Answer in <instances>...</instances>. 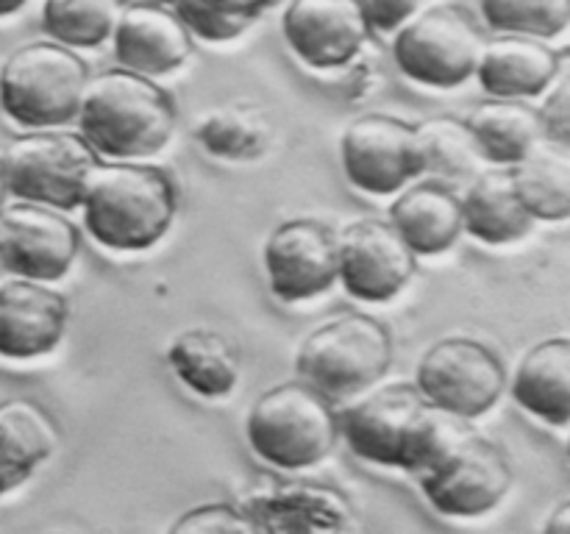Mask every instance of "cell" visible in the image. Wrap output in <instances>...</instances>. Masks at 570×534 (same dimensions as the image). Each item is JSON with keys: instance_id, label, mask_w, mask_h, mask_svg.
I'll use <instances>...</instances> for the list:
<instances>
[{"instance_id": "cell-24", "label": "cell", "mask_w": 570, "mask_h": 534, "mask_svg": "<svg viewBox=\"0 0 570 534\" xmlns=\"http://www.w3.org/2000/svg\"><path fill=\"white\" fill-rule=\"evenodd\" d=\"M178 382L200 398H226L239 384V356L215 328H187L167 348Z\"/></svg>"}, {"instance_id": "cell-31", "label": "cell", "mask_w": 570, "mask_h": 534, "mask_svg": "<svg viewBox=\"0 0 570 534\" xmlns=\"http://www.w3.org/2000/svg\"><path fill=\"white\" fill-rule=\"evenodd\" d=\"M170 9L176 11L178 20L187 26L193 37L206 39V42H228V39H237L248 28L245 22L217 14L200 0H170Z\"/></svg>"}, {"instance_id": "cell-25", "label": "cell", "mask_w": 570, "mask_h": 534, "mask_svg": "<svg viewBox=\"0 0 570 534\" xmlns=\"http://www.w3.org/2000/svg\"><path fill=\"white\" fill-rule=\"evenodd\" d=\"M465 122L476 139L479 150H482L484 161H493L501 167L518 165L546 137L538 109L515 98L484 100Z\"/></svg>"}, {"instance_id": "cell-9", "label": "cell", "mask_w": 570, "mask_h": 534, "mask_svg": "<svg viewBox=\"0 0 570 534\" xmlns=\"http://www.w3.org/2000/svg\"><path fill=\"white\" fill-rule=\"evenodd\" d=\"M415 387L438 409L471 421L493 409L507 387V367L473 337H445L417 362Z\"/></svg>"}, {"instance_id": "cell-6", "label": "cell", "mask_w": 570, "mask_h": 534, "mask_svg": "<svg viewBox=\"0 0 570 534\" xmlns=\"http://www.w3.org/2000/svg\"><path fill=\"white\" fill-rule=\"evenodd\" d=\"M393 365V337L371 315H340L301 343L295 370L326 398H351L373 387Z\"/></svg>"}, {"instance_id": "cell-40", "label": "cell", "mask_w": 570, "mask_h": 534, "mask_svg": "<svg viewBox=\"0 0 570 534\" xmlns=\"http://www.w3.org/2000/svg\"><path fill=\"white\" fill-rule=\"evenodd\" d=\"M6 493V490H3V482H0V495H3Z\"/></svg>"}, {"instance_id": "cell-21", "label": "cell", "mask_w": 570, "mask_h": 534, "mask_svg": "<svg viewBox=\"0 0 570 534\" xmlns=\"http://www.w3.org/2000/svg\"><path fill=\"white\" fill-rule=\"evenodd\" d=\"M460 206L465 231L484 245L518 243L534 226L510 170H479L468 181Z\"/></svg>"}, {"instance_id": "cell-38", "label": "cell", "mask_w": 570, "mask_h": 534, "mask_svg": "<svg viewBox=\"0 0 570 534\" xmlns=\"http://www.w3.org/2000/svg\"><path fill=\"white\" fill-rule=\"evenodd\" d=\"M6 195H9V189H6V181H3V170H0V206L6 204Z\"/></svg>"}, {"instance_id": "cell-3", "label": "cell", "mask_w": 570, "mask_h": 534, "mask_svg": "<svg viewBox=\"0 0 570 534\" xmlns=\"http://www.w3.org/2000/svg\"><path fill=\"white\" fill-rule=\"evenodd\" d=\"M176 184L161 167L111 161L89 176L81 195L83 228L106 250L139 254L170 231L176 220Z\"/></svg>"}, {"instance_id": "cell-35", "label": "cell", "mask_w": 570, "mask_h": 534, "mask_svg": "<svg viewBox=\"0 0 570 534\" xmlns=\"http://www.w3.org/2000/svg\"><path fill=\"white\" fill-rule=\"evenodd\" d=\"M200 3L209 6L212 11H217V14L232 17V20H239L245 22V26H250V22H254L262 11L271 9L276 0H200Z\"/></svg>"}, {"instance_id": "cell-14", "label": "cell", "mask_w": 570, "mask_h": 534, "mask_svg": "<svg viewBox=\"0 0 570 534\" xmlns=\"http://www.w3.org/2000/svg\"><path fill=\"white\" fill-rule=\"evenodd\" d=\"M271 293L282 304H301L328 293L337 281V234L312 217H293L265 243Z\"/></svg>"}, {"instance_id": "cell-15", "label": "cell", "mask_w": 570, "mask_h": 534, "mask_svg": "<svg viewBox=\"0 0 570 534\" xmlns=\"http://www.w3.org/2000/svg\"><path fill=\"white\" fill-rule=\"evenodd\" d=\"M282 33L306 67L337 70L365 48L371 26L360 0H289Z\"/></svg>"}, {"instance_id": "cell-33", "label": "cell", "mask_w": 570, "mask_h": 534, "mask_svg": "<svg viewBox=\"0 0 570 534\" xmlns=\"http://www.w3.org/2000/svg\"><path fill=\"white\" fill-rule=\"evenodd\" d=\"M551 92L546 98L543 109L538 111L540 122H543V134L554 142L568 145V134H570V83L568 78H554L551 83Z\"/></svg>"}, {"instance_id": "cell-30", "label": "cell", "mask_w": 570, "mask_h": 534, "mask_svg": "<svg viewBox=\"0 0 570 534\" xmlns=\"http://www.w3.org/2000/svg\"><path fill=\"white\" fill-rule=\"evenodd\" d=\"M493 31L521 37H560L570 22V0H479Z\"/></svg>"}, {"instance_id": "cell-7", "label": "cell", "mask_w": 570, "mask_h": 534, "mask_svg": "<svg viewBox=\"0 0 570 534\" xmlns=\"http://www.w3.org/2000/svg\"><path fill=\"white\" fill-rule=\"evenodd\" d=\"M95 167L98 154L89 148L87 139L59 128H31V134L11 139L0 159L9 195L59 211L81 206Z\"/></svg>"}, {"instance_id": "cell-16", "label": "cell", "mask_w": 570, "mask_h": 534, "mask_svg": "<svg viewBox=\"0 0 570 534\" xmlns=\"http://www.w3.org/2000/svg\"><path fill=\"white\" fill-rule=\"evenodd\" d=\"M111 39L117 65L148 78L167 76L193 56V33L165 3L122 6Z\"/></svg>"}, {"instance_id": "cell-5", "label": "cell", "mask_w": 570, "mask_h": 534, "mask_svg": "<svg viewBox=\"0 0 570 534\" xmlns=\"http://www.w3.org/2000/svg\"><path fill=\"white\" fill-rule=\"evenodd\" d=\"M87 61L56 39L17 48L0 67V106L22 128H59L76 120Z\"/></svg>"}, {"instance_id": "cell-28", "label": "cell", "mask_w": 570, "mask_h": 534, "mask_svg": "<svg viewBox=\"0 0 570 534\" xmlns=\"http://www.w3.org/2000/svg\"><path fill=\"white\" fill-rule=\"evenodd\" d=\"M195 139L206 154L228 161H254L271 145V126L262 109L254 106H226L200 117Z\"/></svg>"}, {"instance_id": "cell-37", "label": "cell", "mask_w": 570, "mask_h": 534, "mask_svg": "<svg viewBox=\"0 0 570 534\" xmlns=\"http://www.w3.org/2000/svg\"><path fill=\"white\" fill-rule=\"evenodd\" d=\"M26 6V0H0V17H9L14 11H20Z\"/></svg>"}, {"instance_id": "cell-20", "label": "cell", "mask_w": 570, "mask_h": 534, "mask_svg": "<svg viewBox=\"0 0 570 534\" xmlns=\"http://www.w3.org/2000/svg\"><path fill=\"white\" fill-rule=\"evenodd\" d=\"M390 222L417 256L445 254L465 234L460 195L440 181H417L390 206Z\"/></svg>"}, {"instance_id": "cell-22", "label": "cell", "mask_w": 570, "mask_h": 534, "mask_svg": "<svg viewBox=\"0 0 570 534\" xmlns=\"http://www.w3.org/2000/svg\"><path fill=\"white\" fill-rule=\"evenodd\" d=\"M512 398L549 426L570 421V339L551 337L523 354L512 376Z\"/></svg>"}, {"instance_id": "cell-12", "label": "cell", "mask_w": 570, "mask_h": 534, "mask_svg": "<svg viewBox=\"0 0 570 534\" xmlns=\"http://www.w3.org/2000/svg\"><path fill=\"white\" fill-rule=\"evenodd\" d=\"M417 273V254L390 220L362 217L337 237V281L365 304L395 298Z\"/></svg>"}, {"instance_id": "cell-19", "label": "cell", "mask_w": 570, "mask_h": 534, "mask_svg": "<svg viewBox=\"0 0 570 534\" xmlns=\"http://www.w3.org/2000/svg\"><path fill=\"white\" fill-rule=\"evenodd\" d=\"M562 70V56L534 37L499 33L484 39L476 72L479 87L490 98H534L554 83Z\"/></svg>"}, {"instance_id": "cell-32", "label": "cell", "mask_w": 570, "mask_h": 534, "mask_svg": "<svg viewBox=\"0 0 570 534\" xmlns=\"http://www.w3.org/2000/svg\"><path fill=\"white\" fill-rule=\"evenodd\" d=\"M173 532H256V526L243 506L204 504L184 512L173 523Z\"/></svg>"}, {"instance_id": "cell-13", "label": "cell", "mask_w": 570, "mask_h": 534, "mask_svg": "<svg viewBox=\"0 0 570 534\" xmlns=\"http://www.w3.org/2000/svg\"><path fill=\"white\" fill-rule=\"evenodd\" d=\"M78 248V228L53 206L22 200L0 209V270L45 284L59 281Z\"/></svg>"}, {"instance_id": "cell-27", "label": "cell", "mask_w": 570, "mask_h": 534, "mask_svg": "<svg viewBox=\"0 0 570 534\" xmlns=\"http://www.w3.org/2000/svg\"><path fill=\"white\" fill-rule=\"evenodd\" d=\"M512 181L534 220L560 222L570 215V159L562 148H534L512 165Z\"/></svg>"}, {"instance_id": "cell-8", "label": "cell", "mask_w": 570, "mask_h": 534, "mask_svg": "<svg viewBox=\"0 0 570 534\" xmlns=\"http://www.w3.org/2000/svg\"><path fill=\"white\" fill-rule=\"evenodd\" d=\"M484 39L482 26L465 6L443 3L401 22L393 59L421 87L454 89L476 72Z\"/></svg>"}, {"instance_id": "cell-4", "label": "cell", "mask_w": 570, "mask_h": 534, "mask_svg": "<svg viewBox=\"0 0 570 534\" xmlns=\"http://www.w3.org/2000/svg\"><path fill=\"white\" fill-rule=\"evenodd\" d=\"M245 434L262 462L282 471H301L332 454L340 423L332 398L298 378L265 389L250 404Z\"/></svg>"}, {"instance_id": "cell-2", "label": "cell", "mask_w": 570, "mask_h": 534, "mask_svg": "<svg viewBox=\"0 0 570 534\" xmlns=\"http://www.w3.org/2000/svg\"><path fill=\"white\" fill-rule=\"evenodd\" d=\"M78 134L115 161L154 156L176 131V103L148 76L115 67L89 78L78 106Z\"/></svg>"}, {"instance_id": "cell-29", "label": "cell", "mask_w": 570, "mask_h": 534, "mask_svg": "<svg viewBox=\"0 0 570 534\" xmlns=\"http://www.w3.org/2000/svg\"><path fill=\"white\" fill-rule=\"evenodd\" d=\"M126 0H45L42 28L67 48H98L115 31Z\"/></svg>"}, {"instance_id": "cell-23", "label": "cell", "mask_w": 570, "mask_h": 534, "mask_svg": "<svg viewBox=\"0 0 570 534\" xmlns=\"http://www.w3.org/2000/svg\"><path fill=\"white\" fill-rule=\"evenodd\" d=\"M59 445L53 417L28 398L0 400V482L3 490L20 487Z\"/></svg>"}, {"instance_id": "cell-1", "label": "cell", "mask_w": 570, "mask_h": 534, "mask_svg": "<svg viewBox=\"0 0 570 534\" xmlns=\"http://www.w3.org/2000/svg\"><path fill=\"white\" fill-rule=\"evenodd\" d=\"M351 454L382 467L423 473L468 434L465 423L429 404L415 384H390L337 415Z\"/></svg>"}, {"instance_id": "cell-26", "label": "cell", "mask_w": 570, "mask_h": 534, "mask_svg": "<svg viewBox=\"0 0 570 534\" xmlns=\"http://www.w3.org/2000/svg\"><path fill=\"white\" fill-rule=\"evenodd\" d=\"M415 142L421 176H432V181L460 187L482 170L484 156L465 120L429 117L415 126Z\"/></svg>"}, {"instance_id": "cell-10", "label": "cell", "mask_w": 570, "mask_h": 534, "mask_svg": "<svg viewBox=\"0 0 570 534\" xmlns=\"http://www.w3.org/2000/svg\"><path fill=\"white\" fill-rule=\"evenodd\" d=\"M429 504L445 517H479L499 506L512 487V465L488 437L468 432L443 459L417 473Z\"/></svg>"}, {"instance_id": "cell-34", "label": "cell", "mask_w": 570, "mask_h": 534, "mask_svg": "<svg viewBox=\"0 0 570 534\" xmlns=\"http://www.w3.org/2000/svg\"><path fill=\"white\" fill-rule=\"evenodd\" d=\"M421 3L423 0H360L371 31H395L415 14Z\"/></svg>"}, {"instance_id": "cell-17", "label": "cell", "mask_w": 570, "mask_h": 534, "mask_svg": "<svg viewBox=\"0 0 570 534\" xmlns=\"http://www.w3.org/2000/svg\"><path fill=\"white\" fill-rule=\"evenodd\" d=\"M67 298L45 281L14 276L0 284V356L37 359L65 339Z\"/></svg>"}, {"instance_id": "cell-18", "label": "cell", "mask_w": 570, "mask_h": 534, "mask_svg": "<svg viewBox=\"0 0 570 534\" xmlns=\"http://www.w3.org/2000/svg\"><path fill=\"white\" fill-rule=\"evenodd\" d=\"M256 532H345L354 526V506L326 484H278L239 504Z\"/></svg>"}, {"instance_id": "cell-39", "label": "cell", "mask_w": 570, "mask_h": 534, "mask_svg": "<svg viewBox=\"0 0 570 534\" xmlns=\"http://www.w3.org/2000/svg\"><path fill=\"white\" fill-rule=\"evenodd\" d=\"M142 3H170V0H142Z\"/></svg>"}, {"instance_id": "cell-11", "label": "cell", "mask_w": 570, "mask_h": 534, "mask_svg": "<svg viewBox=\"0 0 570 534\" xmlns=\"http://www.w3.org/2000/svg\"><path fill=\"white\" fill-rule=\"evenodd\" d=\"M340 161L351 187L365 195H393L421 178L415 126L401 117L362 115L340 137Z\"/></svg>"}, {"instance_id": "cell-36", "label": "cell", "mask_w": 570, "mask_h": 534, "mask_svg": "<svg viewBox=\"0 0 570 534\" xmlns=\"http://www.w3.org/2000/svg\"><path fill=\"white\" fill-rule=\"evenodd\" d=\"M546 532L570 534V501H566V504H560L551 512V517L546 521Z\"/></svg>"}]
</instances>
